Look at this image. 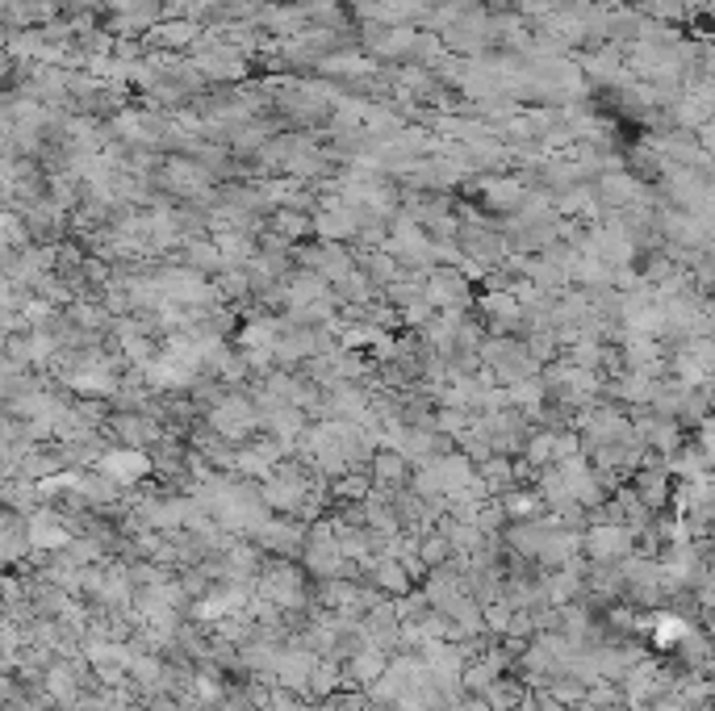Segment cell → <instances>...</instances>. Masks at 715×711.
Listing matches in <instances>:
<instances>
[{"mask_svg":"<svg viewBox=\"0 0 715 711\" xmlns=\"http://www.w3.org/2000/svg\"><path fill=\"white\" fill-rule=\"evenodd\" d=\"M703 139H707V147L715 151V126H707V130H703Z\"/></svg>","mask_w":715,"mask_h":711,"instance_id":"obj_1","label":"cell"}]
</instances>
